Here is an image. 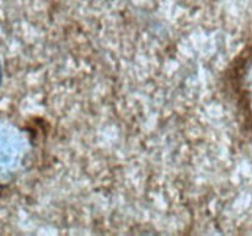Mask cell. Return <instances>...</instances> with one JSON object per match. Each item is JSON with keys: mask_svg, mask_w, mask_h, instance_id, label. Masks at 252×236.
<instances>
[{"mask_svg": "<svg viewBox=\"0 0 252 236\" xmlns=\"http://www.w3.org/2000/svg\"><path fill=\"white\" fill-rule=\"evenodd\" d=\"M239 90L241 100L244 101L246 110L252 117V56L244 61L239 75Z\"/></svg>", "mask_w": 252, "mask_h": 236, "instance_id": "cell-1", "label": "cell"}]
</instances>
